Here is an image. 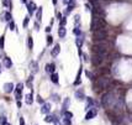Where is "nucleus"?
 I'll list each match as a JSON object with an SVG mask.
<instances>
[{
	"mask_svg": "<svg viewBox=\"0 0 132 125\" xmlns=\"http://www.w3.org/2000/svg\"><path fill=\"white\" fill-rule=\"evenodd\" d=\"M116 100H117V98H115V94H114L112 92H109V93H106V94H104L103 96V99H101L103 105L105 108H112L115 105Z\"/></svg>",
	"mask_w": 132,
	"mask_h": 125,
	"instance_id": "1",
	"label": "nucleus"
},
{
	"mask_svg": "<svg viewBox=\"0 0 132 125\" xmlns=\"http://www.w3.org/2000/svg\"><path fill=\"white\" fill-rule=\"evenodd\" d=\"M93 52L97 56H101L104 57L106 53H107V48L105 45H94L93 46Z\"/></svg>",
	"mask_w": 132,
	"mask_h": 125,
	"instance_id": "2",
	"label": "nucleus"
},
{
	"mask_svg": "<svg viewBox=\"0 0 132 125\" xmlns=\"http://www.w3.org/2000/svg\"><path fill=\"white\" fill-rule=\"evenodd\" d=\"M93 37L96 41H104L107 37V32H106L104 29L103 30H96V31H94V32H93Z\"/></svg>",
	"mask_w": 132,
	"mask_h": 125,
	"instance_id": "3",
	"label": "nucleus"
},
{
	"mask_svg": "<svg viewBox=\"0 0 132 125\" xmlns=\"http://www.w3.org/2000/svg\"><path fill=\"white\" fill-rule=\"evenodd\" d=\"M109 84H110V79L106 78V77H101L97 81V87L99 88H106Z\"/></svg>",
	"mask_w": 132,
	"mask_h": 125,
	"instance_id": "4",
	"label": "nucleus"
},
{
	"mask_svg": "<svg viewBox=\"0 0 132 125\" xmlns=\"http://www.w3.org/2000/svg\"><path fill=\"white\" fill-rule=\"evenodd\" d=\"M103 61H104V58H103L101 56H97V55H94V56H93V65H94V66L101 65Z\"/></svg>",
	"mask_w": 132,
	"mask_h": 125,
	"instance_id": "5",
	"label": "nucleus"
},
{
	"mask_svg": "<svg viewBox=\"0 0 132 125\" xmlns=\"http://www.w3.org/2000/svg\"><path fill=\"white\" fill-rule=\"evenodd\" d=\"M96 114H97V110H96V109H91V110H89V111L86 113L85 119H86V120H90V119H93V118L96 115Z\"/></svg>",
	"mask_w": 132,
	"mask_h": 125,
	"instance_id": "6",
	"label": "nucleus"
},
{
	"mask_svg": "<svg viewBox=\"0 0 132 125\" xmlns=\"http://www.w3.org/2000/svg\"><path fill=\"white\" fill-rule=\"evenodd\" d=\"M51 111V104L49 103H45L41 108V113L42 114H48Z\"/></svg>",
	"mask_w": 132,
	"mask_h": 125,
	"instance_id": "7",
	"label": "nucleus"
},
{
	"mask_svg": "<svg viewBox=\"0 0 132 125\" xmlns=\"http://www.w3.org/2000/svg\"><path fill=\"white\" fill-rule=\"evenodd\" d=\"M59 52H61V46L57 44V45H54V47L52 48L51 55H52L53 57H56V56H58V55H59Z\"/></svg>",
	"mask_w": 132,
	"mask_h": 125,
	"instance_id": "8",
	"label": "nucleus"
},
{
	"mask_svg": "<svg viewBox=\"0 0 132 125\" xmlns=\"http://www.w3.org/2000/svg\"><path fill=\"white\" fill-rule=\"evenodd\" d=\"M27 9H28V14H30V15H32V14L35 13V10L37 9V6H36V4H35V3H32V1H31V3H28V4H27Z\"/></svg>",
	"mask_w": 132,
	"mask_h": 125,
	"instance_id": "9",
	"label": "nucleus"
},
{
	"mask_svg": "<svg viewBox=\"0 0 132 125\" xmlns=\"http://www.w3.org/2000/svg\"><path fill=\"white\" fill-rule=\"evenodd\" d=\"M1 21H11V14L9 11H5L1 14Z\"/></svg>",
	"mask_w": 132,
	"mask_h": 125,
	"instance_id": "10",
	"label": "nucleus"
},
{
	"mask_svg": "<svg viewBox=\"0 0 132 125\" xmlns=\"http://www.w3.org/2000/svg\"><path fill=\"white\" fill-rule=\"evenodd\" d=\"M4 90L6 93H11L14 90V84H13V83H5V84H4Z\"/></svg>",
	"mask_w": 132,
	"mask_h": 125,
	"instance_id": "11",
	"label": "nucleus"
},
{
	"mask_svg": "<svg viewBox=\"0 0 132 125\" xmlns=\"http://www.w3.org/2000/svg\"><path fill=\"white\" fill-rule=\"evenodd\" d=\"M75 97H76V99H78V100H84V99H85L84 90H82V89L76 90V92H75Z\"/></svg>",
	"mask_w": 132,
	"mask_h": 125,
	"instance_id": "12",
	"label": "nucleus"
},
{
	"mask_svg": "<svg viewBox=\"0 0 132 125\" xmlns=\"http://www.w3.org/2000/svg\"><path fill=\"white\" fill-rule=\"evenodd\" d=\"M69 104H70V99L69 98H64V102H63V109H62V113H64L69 108Z\"/></svg>",
	"mask_w": 132,
	"mask_h": 125,
	"instance_id": "13",
	"label": "nucleus"
},
{
	"mask_svg": "<svg viewBox=\"0 0 132 125\" xmlns=\"http://www.w3.org/2000/svg\"><path fill=\"white\" fill-rule=\"evenodd\" d=\"M83 42H84V38H83V34L80 35V36H78L76 37V40H75V44H76V46H78L79 48L83 46Z\"/></svg>",
	"mask_w": 132,
	"mask_h": 125,
	"instance_id": "14",
	"label": "nucleus"
},
{
	"mask_svg": "<svg viewBox=\"0 0 132 125\" xmlns=\"http://www.w3.org/2000/svg\"><path fill=\"white\" fill-rule=\"evenodd\" d=\"M46 71L48 72V73H54V71H56V66H54L53 63H48L46 66Z\"/></svg>",
	"mask_w": 132,
	"mask_h": 125,
	"instance_id": "15",
	"label": "nucleus"
},
{
	"mask_svg": "<svg viewBox=\"0 0 132 125\" xmlns=\"http://www.w3.org/2000/svg\"><path fill=\"white\" fill-rule=\"evenodd\" d=\"M65 34H67V30H65V27H64V26H61L59 30H58V35H59V37H61V38H64Z\"/></svg>",
	"mask_w": 132,
	"mask_h": 125,
	"instance_id": "16",
	"label": "nucleus"
},
{
	"mask_svg": "<svg viewBox=\"0 0 132 125\" xmlns=\"http://www.w3.org/2000/svg\"><path fill=\"white\" fill-rule=\"evenodd\" d=\"M4 66H5V68H11L13 63H11V59H10L9 57H5L4 58Z\"/></svg>",
	"mask_w": 132,
	"mask_h": 125,
	"instance_id": "17",
	"label": "nucleus"
},
{
	"mask_svg": "<svg viewBox=\"0 0 132 125\" xmlns=\"http://www.w3.org/2000/svg\"><path fill=\"white\" fill-rule=\"evenodd\" d=\"M25 102H26V104H28V105H31V104H32L34 99H32V94H31V93H30V94H26V96H25Z\"/></svg>",
	"mask_w": 132,
	"mask_h": 125,
	"instance_id": "18",
	"label": "nucleus"
},
{
	"mask_svg": "<svg viewBox=\"0 0 132 125\" xmlns=\"http://www.w3.org/2000/svg\"><path fill=\"white\" fill-rule=\"evenodd\" d=\"M30 67H31V71L32 72H38V65H37V62H31V65H30Z\"/></svg>",
	"mask_w": 132,
	"mask_h": 125,
	"instance_id": "19",
	"label": "nucleus"
},
{
	"mask_svg": "<svg viewBox=\"0 0 132 125\" xmlns=\"http://www.w3.org/2000/svg\"><path fill=\"white\" fill-rule=\"evenodd\" d=\"M59 77H58V73H56V72H54V73H52V76H51V81L53 82V83H58V79Z\"/></svg>",
	"mask_w": 132,
	"mask_h": 125,
	"instance_id": "20",
	"label": "nucleus"
},
{
	"mask_svg": "<svg viewBox=\"0 0 132 125\" xmlns=\"http://www.w3.org/2000/svg\"><path fill=\"white\" fill-rule=\"evenodd\" d=\"M73 34L76 35V36H80V35H82V30H80V27H78V26L74 27V29H73Z\"/></svg>",
	"mask_w": 132,
	"mask_h": 125,
	"instance_id": "21",
	"label": "nucleus"
},
{
	"mask_svg": "<svg viewBox=\"0 0 132 125\" xmlns=\"http://www.w3.org/2000/svg\"><path fill=\"white\" fill-rule=\"evenodd\" d=\"M36 19L38 20V21H40V20L42 19V7H38V9H37V13H36Z\"/></svg>",
	"mask_w": 132,
	"mask_h": 125,
	"instance_id": "22",
	"label": "nucleus"
},
{
	"mask_svg": "<svg viewBox=\"0 0 132 125\" xmlns=\"http://www.w3.org/2000/svg\"><path fill=\"white\" fill-rule=\"evenodd\" d=\"M63 114H64V119H69V120H70V119L73 118V114H72L70 111H68V110H65Z\"/></svg>",
	"mask_w": 132,
	"mask_h": 125,
	"instance_id": "23",
	"label": "nucleus"
},
{
	"mask_svg": "<svg viewBox=\"0 0 132 125\" xmlns=\"http://www.w3.org/2000/svg\"><path fill=\"white\" fill-rule=\"evenodd\" d=\"M0 124H1V125H7V119H6L5 115L0 117Z\"/></svg>",
	"mask_w": 132,
	"mask_h": 125,
	"instance_id": "24",
	"label": "nucleus"
},
{
	"mask_svg": "<svg viewBox=\"0 0 132 125\" xmlns=\"http://www.w3.org/2000/svg\"><path fill=\"white\" fill-rule=\"evenodd\" d=\"M54 118H56V117H52V115H47V117L45 118V121H46V123H53Z\"/></svg>",
	"mask_w": 132,
	"mask_h": 125,
	"instance_id": "25",
	"label": "nucleus"
},
{
	"mask_svg": "<svg viewBox=\"0 0 132 125\" xmlns=\"http://www.w3.org/2000/svg\"><path fill=\"white\" fill-rule=\"evenodd\" d=\"M27 46H28L30 50L34 47V41H32V37H28V40H27Z\"/></svg>",
	"mask_w": 132,
	"mask_h": 125,
	"instance_id": "26",
	"label": "nucleus"
},
{
	"mask_svg": "<svg viewBox=\"0 0 132 125\" xmlns=\"http://www.w3.org/2000/svg\"><path fill=\"white\" fill-rule=\"evenodd\" d=\"M28 22H30V17H28V16H26V17L24 19V21H22V26H24V27H26V26L28 25Z\"/></svg>",
	"mask_w": 132,
	"mask_h": 125,
	"instance_id": "27",
	"label": "nucleus"
},
{
	"mask_svg": "<svg viewBox=\"0 0 132 125\" xmlns=\"http://www.w3.org/2000/svg\"><path fill=\"white\" fill-rule=\"evenodd\" d=\"M22 89H24V84H22V83H19L17 87H16V90H17V92H21Z\"/></svg>",
	"mask_w": 132,
	"mask_h": 125,
	"instance_id": "28",
	"label": "nucleus"
},
{
	"mask_svg": "<svg viewBox=\"0 0 132 125\" xmlns=\"http://www.w3.org/2000/svg\"><path fill=\"white\" fill-rule=\"evenodd\" d=\"M10 30H11V31H15V30H16V25H15V22H13V21H10Z\"/></svg>",
	"mask_w": 132,
	"mask_h": 125,
	"instance_id": "29",
	"label": "nucleus"
},
{
	"mask_svg": "<svg viewBox=\"0 0 132 125\" xmlns=\"http://www.w3.org/2000/svg\"><path fill=\"white\" fill-rule=\"evenodd\" d=\"M52 42H53V37L48 35V36H47V44H48V45H52Z\"/></svg>",
	"mask_w": 132,
	"mask_h": 125,
	"instance_id": "30",
	"label": "nucleus"
},
{
	"mask_svg": "<svg viewBox=\"0 0 132 125\" xmlns=\"http://www.w3.org/2000/svg\"><path fill=\"white\" fill-rule=\"evenodd\" d=\"M74 21H75V24H79L80 22V16L79 15H75L74 16Z\"/></svg>",
	"mask_w": 132,
	"mask_h": 125,
	"instance_id": "31",
	"label": "nucleus"
},
{
	"mask_svg": "<svg viewBox=\"0 0 132 125\" xmlns=\"http://www.w3.org/2000/svg\"><path fill=\"white\" fill-rule=\"evenodd\" d=\"M52 99H53L54 102H59V97H58V94H52Z\"/></svg>",
	"mask_w": 132,
	"mask_h": 125,
	"instance_id": "32",
	"label": "nucleus"
},
{
	"mask_svg": "<svg viewBox=\"0 0 132 125\" xmlns=\"http://www.w3.org/2000/svg\"><path fill=\"white\" fill-rule=\"evenodd\" d=\"M3 5H4V6H6V7H9V6H10L9 0H3Z\"/></svg>",
	"mask_w": 132,
	"mask_h": 125,
	"instance_id": "33",
	"label": "nucleus"
},
{
	"mask_svg": "<svg viewBox=\"0 0 132 125\" xmlns=\"http://www.w3.org/2000/svg\"><path fill=\"white\" fill-rule=\"evenodd\" d=\"M65 22H67V20H65V17H62L61 19V26H64Z\"/></svg>",
	"mask_w": 132,
	"mask_h": 125,
	"instance_id": "34",
	"label": "nucleus"
},
{
	"mask_svg": "<svg viewBox=\"0 0 132 125\" xmlns=\"http://www.w3.org/2000/svg\"><path fill=\"white\" fill-rule=\"evenodd\" d=\"M63 124H64V125H70V120H69V119H64V120H63Z\"/></svg>",
	"mask_w": 132,
	"mask_h": 125,
	"instance_id": "35",
	"label": "nucleus"
},
{
	"mask_svg": "<svg viewBox=\"0 0 132 125\" xmlns=\"http://www.w3.org/2000/svg\"><path fill=\"white\" fill-rule=\"evenodd\" d=\"M16 99H17V100L21 99V92H17V90H16Z\"/></svg>",
	"mask_w": 132,
	"mask_h": 125,
	"instance_id": "36",
	"label": "nucleus"
},
{
	"mask_svg": "<svg viewBox=\"0 0 132 125\" xmlns=\"http://www.w3.org/2000/svg\"><path fill=\"white\" fill-rule=\"evenodd\" d=\"M85 73H86V76H88V78H90V79H93V77H94V76H93V74L90 73V72H88V71H86V72H85Z\"/></svg>",
	"mask_w": 132,
	"mask_h": 125,
	"instance_id": "37",
	"label": "nucleus"
},
{
	"mask_svg": "<svg viewBox=\"0 0 132 125\" xmlns=\"http://www.w3.org/2000/svg\"><path fill=\"white\" fill-rule=\"evenodd\" d=\"M34 29H35L36 31H38V30H40V25H38V22H36V24L34 25Z\"/></svg>",
	"mask_w": 132,
	"mask_h": 125,
	"instance_id": "38",
	"label": "nucleus"
},
{
	"mask_svg": "<svg viewBox=\"0 0 132 125\" xmlns=\"http://www.w3.org/2000/svg\"><path fill=\"white\" fill-rule=\"evenodd\" d=\"M3 41H4V37H1V38H0V47H4V42H3Z\"/></svg>",
	"mask_w": 132,
	"mask_h": 125,
	"instance_id": "39",
	"label": "nucleus"
},
{
	"mask_svg": "<svg viewBox=\"0 0 132 125\" xmlns=\"http://www.w3.org/2000/svg\"><path fill=\"white\" fill-rule=\"evenodd\" d=\"M20 125H25V120H24V118H20Z\"/></svg>",
	"mask_w": 132,
	"mask_h": 125,
	"instance_id": "40",
	"label": "nucleus"
},
{
	"mask_svg": "<svg viewBox=\"0 0 132 125\" xmlns=\"http://www.w3.org/2000/svg\"><path fill=\"white\" fill-rule=\"evenodd\" d=\"M37 100H38V103H43V100H42L41 97H37Z\"/></svg>",
	"mask_w": 132,
	"mask_h": 125,
	"instance_id": "41",
	"label": "nucleus"
},
{
	"mask_svg": "<svg viewBox=\"0 0 132 125\" xmlns=\"http://www.w3.org/2000/svg\"><path fill=\"white\" fill-rule=\"evenodd\" d=\"M46 32H51V27H49V26L46 27Z\"/></svg>",
	"mask_w": 132,
	"mask_h": 125,
	"instance_id": "42",
	"label": "nucleus"
},
{
	"mask_svg": "<svg viewBox=\"0 0 132 125\" xmlns=\"http://www.w3.org/2000/svg\"><path fill=\"white\" fill-rule=\"evenodd\" d=\"M17 107H19V108H21V103H20V100H17Z\"/></svg>",
	"mask_w": 132,
	"mask_h": 125,
	"instance_id": "43",
	"label": "nucleus"
},
{
	"mask_svg": "<svg viewBox=\"0 0 132 125\" xmlns=\"http://www.w3.org/2000/svg\"><path fill=\"white\" fill-rule=\"evenodd\" d=\"M63 3H64V4H68V3H69V0H63Z\"/></svg>",
	"mask_w": 132,
	"mask_h": 125,
	"instance_id": "44",
	"label": "nucleus"
},
{
	"mask_svg": "<svg viewBox=\"0 0 132 125\" xmlns=\"http://www.w3.org/2000/svg\"><path fill=\"white\" fill-rule=\"evenodd\" d=\"M52 3H53L54 5H56V4H57V0H52Z\"/></svg>",
	"mask_w": 132,
	"mask_h": 125,
	"instance_id": "45",
	"label": "nucleus"
},
{
	"mask_svg": "<svg viewBox=\"0 0 132 125\" xmlns=\"http://www.w3.org/2000/svg\"><path fill=\"white\" fill-rule=\"evenodd\" d=\"M128 107H131V109H132V103H130V104H128Z\"/></svg>",
	"mask_w": 132,
	"mask_h": 125,
	"instance_id": "46",
	"label": "nucleus"
},
{
	"mask_svg": "<svg viewBox=\"0 0 132 125\" xmlns=\"http://www.w3.org/2000/svg\"><path fill=\"white\" fill-rule=\"evenodd\" d=\"M21 3H26V0H21Z\"/></svg>",
	"mask_w": 132,
	"mask_h": 125,
	"instance_id": "47",
	"label": "nucleus"
},
{
	"mask_svg": "<svg viewBox=\"0 0 132 125\" xmlns=\"http://www.w3.org/2000/svg\"><path fill=\"white\" fill-rule=\"evenodd\" d=\"M121 125H126V124H121Z\"/></svg>",
	"mask_w": 132,
	"mask_h": 125,
	"instance_id": "48",
	"label": "nucleus"
},
{
	"mask_svg": "<svg viewBox=\"0 0 132 125\" xmlns=\"http://www.w3.org/2000/svg\"><path fill=\"white\" fill-rule=\"evenodd\" d=\"M0 67H1V65H0Z\"/></svg>",
	"mask_w": 132,
	"mask_h": 125,
	"instance_id": "49",
	"label": "nucleus"
},
{
	"mask_svg": "<svg viewBox=\"0 0 132 125\" xmlns=\"http://www.w3.org/2000/svg\"><path fill=\"white\" fill-rule=\"evenodd\" d=\"M7 125H10V124H7Z\"/></svg>",
	"mask_w": 132,
	"mask_h": 125,
	"instance_id": "50",
	"label": "nucleus"
}]
</instances>
